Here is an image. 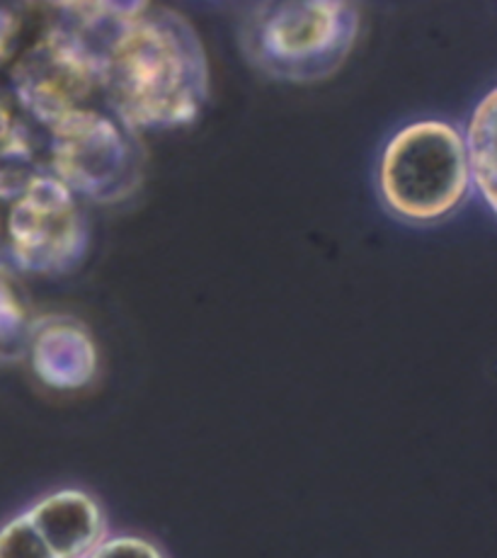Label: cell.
<instances>
[{
  "label": "cell",
  "instance_id": "obj_1",
  "mask_svg": "<svg viewBox=\"0 0 497 558\" xmlns=\"http://www.w3.org/2000/svg\"><path fill=\"white\" fill-rule=\"evenodd\" d=\"M107 83L122 112L142 124L182 120L194 105L190 53L170 29L156 23L126 29L114 47Z\"/></svg>",
  "mask_w": 497,
  "mask_h": 558
},
{
  "label": "cell",
  "instance_id": "obj_2",
  "mask_svg": "<svg viewBox=\"0 0 497 558\" xmlns=\"http://www.w3.org/2000/svg\"><path fill=\"white\" fill-rule=\"evenodd\" d=\"M466 187V156L449 126L425 122L405 129L388 146L384 195L410 219H437L461 199Z\"/></svg>",
  "mask_w": 497,
  "mask_h": 558
},
{
  "label": "cell",
  "instance_id": "obj_3",
  "mask_svg": "<svg viewBox=\"0 0 497 558\" xmlns=\"http://www.w3.org/2000/svg\"><path fill=\"white\" fill-rule=\"evenodd\" d=\"M25 518L57 558H88L102 544V512L81 490H61L57 496H49L37 502Z\"/></svg>",
  "mask_w": 497,
  "mask_h": 558
},
{
  "label": "cell",
  "instance_id": "obj_4",
  "mask_svg": "<svg viewBox=\"0 0 497 558\" xmlns=\"http://www.w3.org/2000/svg\"><path fill=\"white\" fill-rule=\"evenodd\" d=\"M338 8L289 5L279 10L267 29V47L279 57H301L326 47L338 29Z\"/></svg>",
  "mask_w": 497,
  "mask_h": 558
},
{
  "label": "cell",
  "instance_id": "obj_5",
  "mask_svg": "<svg viewBox=\"0 0 497 558\" xmlns=\"http://www.w3.org/2000/svg\"><path fill=\"white\" fill-rule=\"evenodd\" d=\"M495 93H490L485 102L475 110L471 124V160L485 197L493 204V182H495Z\"/></svg>",
  "mask_w": 497,
  "mask_h": 558
},
{
  "label": "cell",
  "instance_id": "obj_6",
  "mask_svg": "<svg viewBox=\"0 0 497 558\" xmlns=\"http://www.w3.org/2000/svg\"><path fill=\"white\" fill-rule=\"evenodd\" d=\"M0 558H57L47 542L32 527V522L17 518L0 530Z\"/></svg>",
  "mask_w": 497,
  "mask_h": 558
},
{
  "label": "cell",
  "instance_id": "obj_7",
  "mask_svg": "<svg viewBox=\"0 0 497 558\" xmlns=\"http://www.w3.org/2000/svg\"><path fill=\"white\" fill-rule=\"evenodd\" d=\"M88 558H163L154 544L136 539V536H119L102 542Z\"/></svg>",
  "mask_w": 497,
  "mask_h": 558
}]
</instances>
